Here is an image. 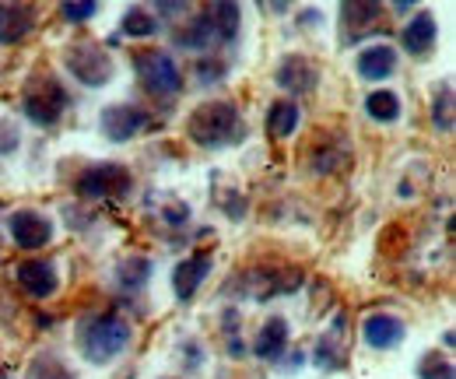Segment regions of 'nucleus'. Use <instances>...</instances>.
Masks as SVG:
<instances>
[{
  "instance_id": "7",
  "label": "nucleus",
  "mask_w": 456,
  "mask_h": 379,
  "mask_svg": "<svg viewBox=\"0 0 456 379\" xmlns=\"http://www.w3.org/2000/svg\"><path fill=\"white\" fill-rule=\"evenodd\" d=\"M148 123H151L148 112L137 106H110V109H102V116H99V130H102V137L113 141V144H123V141L137 137Z\"/></svg>"
},
{
  "instance_id": "29",
  "label": "nucleus",
  "mask_w": 456,
  "mask_h": 379,
  "mask_svg": "<svg viewBox=\"0 0 456 379\" xmlns=\"http://www.w3.org/2000/svg\"><path fill=\"white\" fill-rule=\"evenodd\" d=\"M28 379H74L60 362H53V358H43V362H36L32 366V373H28Z\"/></svg>"
},
{
  "instance_id": "28",
  "label": "nucleus",
  "mask_w": 456,
  "mask_h": 379,
  "mask_svg": "<svg viewBox=\"0 0 456 379\" xmlns=\"http://www.w3.org/2000/svg\"><path fill=\"white\" fill-rule=\"evenodd\" d=\"M18 144H21L18 123H14L11 116H4V119H0V155H11V152H18Z\"/></svg>"
},
{
  "instance_id": "30",
  "label": "nucleus",
  "mask_w": 456,
  "mask_h": 379,
  "mask_svg": "<svg viewBox=\"0 0 456 379\" xmlns=\"http://www.w3.org/2000/svg\"><path fill=\"white\" fill-rule=\"evenodd\" d=\"M155 7H159V14H166V18H179V14L190 7V0H155Z\"/></svg>"
},
{
  "instance_id": "12",
  "label": "nucleus",
  "mask_w": 456,
  "mask_h": 379,
  "mask_svg": "<svg viewBox=\"0 0 456 379\" xmlns=\"http://www.w3.org/2000/svg\"><path fill=\"white\" fill-rule=\"evenodd\" d=\"M403 334H407V326H403V320L394 317V313H372V317H365V324H362L365 344H369V348H379V351L397 348L400 341H403Z\"/></svg>"
},
{
  "instance_id": "4",
  "label": "nucleus",
  "mask_w": 456,
  "mask_h": 379,
  "mask_svg": "<svg viewBox=\"0 0 456 379\" xmlns=\"http://www.w3.org/2000/svg\"><path fill=\"white\" fill-rule=\"evenodd\" d=\"M134 70H137V81L144 85V92H151L159 99H172V95L183 92V74H179L175 60L162 50L134 54Z\"/></svg>"
},
{
  "instance_id": "3",
  "label": "nucleus",
  "mask_w": 456,
  "mask_h": 379,
  "mask_svg": "<svg viewBox=\"0 0 456 379\" xmlns=\"http://www.w3.org/2000/svg\"><path fill=\"white\" fill-rule=\"evenodd\" d=\"M67 103H70V99H67L63 85H60L57 78H50V74L32 78V81L25 85V92H21V112H25L36 127H53L60 116H63Z\"/></svg>"
},
{
  "instance_id": "31",
  "label": "nucleus",
  "mask_w": 456,
  "mask_h": 379,
  "mask_svg": "<svg viewBox=\"0 0 456 379\" xmlns=\"http://www.w3.org/2000/svg\"><path fill=\"white\" fill-rule=\"evenodd\" d=\"M162 215H166V221H169V225H183V221L190 218V208H183V204H175V208H166Z\"/></svg>"
},
{
  "instance_id": "15",
  "label": "nucleus",
  "mask_w": 456,
  "mask_h": 379,
  "mask_svg": "<svg viewBox=\"0 0 456 379\" xmlns=\"http://www.w3.org/2000/svg\"><path fill=\"white\" fill-rule=\"evenodd\" d=\"M36 29V14L25 4H0V46L21 43Z\"/></svg>"
},
{
  "instance_id": "34",
  "label": "nucleus",
  "mask_w": 456,
  "mask_h": 379,
  "mask_svg": "<svg viewBox=\"0 0 456 379\" xmlns=\"http://www.w3.org/2000/svg\"><path fill=\"white\" fill-rule=\"evenodd\" d=\"M0 379H11V376H7V373H4V369H0Z\"/></svg>"
},
{
  "instance_id": "11",
  "label": "nucleus",
  "mask_w": 456,
  "mask_h": 379,
  "mask_svg": "<svg viewBox=\"0 0 456 379\" xmlns=\"http://www.w3.org/2000/svg\"><path fill=\"white\" fill-rule=\"evenodd\" d=\"M14 281H18L32 299H50L60 284L57 268H53L50 260H21V264L14 268Z\"/></svg>"
},
{
  "instance_id": "23",
  "label": "nucleus",
  "mask_w": 456,
  "mask_h": 379,
  "mask_svg": "<svg viewBox=\"0 0 456 379\" xmlns=\"http://www.w3.org/2000/svg\"><path fill=\"white\" fill-rule=\"evenodd\" d=\"M365 112H369L372 119H379V123H394V119L400 116V99H397V92H390V88L369 92V99H365Z\"/></svg>"
},
{
  "instance_id": "18",
  "label": "nucleus",
  "mask_w": 456,
  "mask_h": 379,
  "mask_svg": "<svg viewBox=\"0 0 456 379\" xmlns=\"http://www.w3.org/2000/svg\"><path fill=\"white\" fill-rule=\"evenodd\" d=\"M215 39H218V36H215V25H211L208 11L197 14L183 32H175V46H179V50H208Z\"/></svg>"
},
{
  "instance_id": "6",
  "label": "nucleus",
  "mask_w": 456,
  "mask_h": 379,
  "mask_svg": "<svg viewBox=\"0 0 456 379\" xmlns=\"http://www.w3.org/2000/svg\"><path fill=\"white\" fill-rule=\"evenodd\" d=\"M130 186H134L130 172L116 162L92 165V169H85L81 179H77V194H81L85 201H123V197L130 194Z\"/></svg>"
},
{
  "instance_id": "13",
  "label": "nucleus",
  "mask_w": 456,
  "mask_h": 379,
  "mask_svg": "<svg viewBox=\"0 0 456 379\" xmlns=\"http://www.w3.org/2000/svg\"><path fill=\"white\" fill-rule=\"evenodd\" d=\"M436 39H439V29H436V14H428V11L414 14L400 32V43L411 56H428L436 50Z\"/></svg>"
},
{
  "instance_id": "19",
  "label": "nucleus",
  "mask_w": 456,
  "mask_h": 379,
  "mask_svg": "<svg viewBox=\"0 0 456 379\" xmlns=\"http://www.w3.org/2000/svg\"><path fill=\"white\" fill-rule=\"evenodd\" d=\"M298 130V106L295 103H271L267 109V134L274 141H288Z\"/></svg>"
},
{
  "instance_id": "25",
  "label": "nucleus",
  "mask_w": 456,
  "mask_h": 379,
  "mask_svg": "<svg viewBox=\"0 0 456 379\" xmlns=\"http://www.w3.org/2000/svg\"><path fill=\"white\" fill-rule=\"evenodd\" d=\"M432 123H436L443 134H450V130H453V88H450V81H446V85H443V92L436 95Z\"/></svg>"
},
{
  "instance_id": "22",
  "label": "nucleus",
  "mask_w": 456,
  "mask_h": 379,
  "mask_svg": "<svg viewBox=\"0 0 456 379\" xmlns=\"http://www.w3.org/2000/svg\"><path fill=\"white\" fill-rule=\"evenodd\" d=\"M116 281L123 284V288H144L148 281H151V260L148 257H126L119 268H116Z\"/></svg>"
},
{
  "instance_id": "24",
  "label": "nucleus",
  "mask_w": 456,
  "mask_h": 379,
  "mask_svg": "<svg viewBox=\"0 0 456 379\" xmlns=\"http://www.w3.org/2000/svg\"><path fill=\"white\" fill-rule=\"evenodd\" d=\"M418 376L421 379H456V373H453V362H450L446 355L428 351V355H421V362H418Z\"/></svg>"
},
{
  "instance_id": "2",
  "label": "nucleus",
  "mask_w": 456,
  "mask_h": 379,
  "mask_svg": "<svg viewBox=\"0 0 456 379\" xmlns=\"http://www.w3.org/2000/svg\"><path fill=\"white\" fill-rule=\"evenodd\" d=\"M130 344V324L116 313H95L88 320H81L77 330V348L92 366H106L116 355H123V348Z\"/></svg>"
},
{
  "instance_id": "5",
  "label": "nucleus",
  "mask_w": 456,
  "mask_h": 379,
  "mask_svg": "<svg viewBox=\"0 0 456 379\" xmlns=\"http://www.w3.org/2000/svg\"><path fill=\"white\" fill-rule=\"evenodd\" d=\"M63 60H67V70L74 74V81L85 85V88H102V85L113 81L116 74L113 56L106 54L99 43H74Z\"/></svg>"
},
{
  "instance_id": "10",
  "label": "nucleus",
  "mask_w": 456,
  "mask_h": 379,
  "mask_svg": "<svg viewBox=\"0 0 456 379\" xmlns=\"http://www.w3.org/2000/svg\"><path fill=\"white\" fill-rule=\"evenodd\" d=\"M211 268H215L211 253H193L183 264H175V271H172V292H175V299L179 302H190L197 295V288L208 281Z\"/></svg>"
},
{
  "instance_id": "20",
  "label": "nucleus",
  "mask_w": 456,
  "mask_h": 379,
  "mask_svg": "<svg viewBox=\"0 0 456 379\" xmlns=\"http://www.w3.org/2000/svg\"><path fill=\"white\" fill-rule=\"evenodd\" d=\"M211 25H215V36L232 43L239 36V4L235 0H215L211 11H208Z\"/></svg>"
},
{
  "instance_id": "17",
  "label": "nucleus",
  "mask_w": 456,
  "mask_h": 379,
  "mask_svg": "<svg viewBox=\"0 0 456 379\" xmlns=\"http://www.w3.org/2000/svg\"><path fill=\"white\" fill-rule=\"evenodd\" d=\"M285 348H288V320L285 317H271L264 324V330H260L256 344H253V355L260 362H278L285 355Z\"/></svg>"
},
{
  "instance_id": "16",
  "label": "nucleus",
  "mask_w": 456,
  "mask_h": 379,
  "mask_svg": "<svg viewBox=\"0 0 456 379\" xmlns=\"http://www.w3.org/2000/svg\"><path fill=\"white\" fill-rule=\"evenodd\" d=\"M394 70H397V50L394 46L376 43V46H365L358 54V74L365 81H387V78H394Z\"/></svg>"
},
{
  "instance_id": "9",
  "label": "nucleus",
  "mask_w": 456,
  "mask_h": 379,
  "mask_svg": "<svg viewBox=\"0 0 456 379\" xmlns=\"http://www.w3.org/2000/svg\"><path fill=\"white\" fill-rule=\"evenodd\" d=\"M11 235L21 250H43L53 239V221L39 211H14L11 215Z\"/></svg>"
},
{
  "instance_id": "8",
  "label": "nucleus",
  "mask_w": 456,
  "mask_h": 379,
  "mask_svg": "<svg viewBox=\"0 0 456 379\" xmlns=\"http://www.w3.org/2000/svg\"><path fill=\"white\" fill-rule=\"evenodd\" d=\"M379 14H383V0H344L341 4V25L344 39L354 43L369 32H379Z\"/></svg>"
},
{
  "instance_id": "32",
  "label": "nucleus",
  "mask_w": 456,
  "mask_h": 379,
  "mask_svg": "<svg viewBox=\"0 0 456 379\" xmlns=\"http://www.w3.org/2000/svg\"><path fill=\"white\" fill-rule=\"evenodd\" d=\"M414 4H421V0H394L397 11H407V7H414Z\"/></svg>"
},
{
  "instance_id": "21",
  "label": "nucleus",
  "mask_w": 456,
  "mask_h": 379,
  "mask_svg": "<svg viewBox=\"0 0 456 379\" xmlns=\"http://www.w3.org/2000/svg\"><path fill=\"white\" fill-rule=\"evenodd\" d=\"M155 32H159V18H155L148 7L134 4V7L123 14V36H130V39H148V36H155Z\"/></svg>"
},
{
  "instance_id": "27",
  "label": "nucleus",
  "mask_w": 456,
  "mask_h": 379,
  "mask_svg": "<svg viewBox=\"0 0 456 379\" xmlns=\"http://www.w3.org/2000/svg\"><path fill=\"white\" fill-rule=\"evenodd\" d=\"M225 63L222 60H215V56H200L197 60V81L200 85H215V81H222L225 78Z\"/></svg>"
},
{
  "instance_id": "33",
  "label": "nucleus",
  "mask_w": 456,
  "mask_h": 379,
  "mask_svg": "<svg viewBox=\"0 0 456 379\" xmlns=\"http://www.w3.org/2000/svg\"><path fill=\"white\" fill-rule=\"evenodd\" d=\"M271 4H274V11H285L291 0H271Z\"/></svg>"
},
{
  "instance_id": "1",
  "label": "nucleus",
  "mask_w": 456,
  "mask_h": 379,
  "mask_svg": "<svg viewBox=\"0 0 456 379\" xmlns=\"http://www.w3.org/2000/svg\"><path fill=\"white\" fill-rule=\"evenodd\" d=\"M186 137L197 141L200 148H225L246 137V123L232 103H204L190 112L186 119Z\"/></svg>"
},
{
  "instance_id": "26",
  "label": "nucleus",
  "mask_w": 456,
  "mask_h": 379,
  "mask_svg": "<svg viewBox=\"0 0 456 379\" xmlns=\"http://www.w3.org/2000/svg\"><path fill=\"white\" fill-rule=\"evenodd\" d=\"M95 11H99V0H63V4H60V14H63L67 21H74V25L95 18Z\"/></svg>"
},
{
  "instance_id": "14",
  "label": "nucleus",
  "mask_w": 456,
  "mask_h": 379,
  "mask_svg": "<svg viewBox=\"0 0 456 379\" xmlns=\"http://www.w3.org/2000/svg\"><path fill=\"white\" fill-rule=\"evenodd\" d=\"M274 81L285 92H313V85L320 81V70L305 56H285L281 67L274 70Z\"/></svg>"
}]
</instances>
